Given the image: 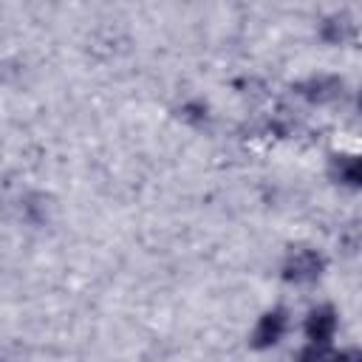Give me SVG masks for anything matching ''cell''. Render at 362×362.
I'll return each instance as SVG.
<instances>
[{
    "instance_id": "9c48e42d",
    "label": "cell",
    "mask_w": 362,
    "mask_h": 362,
    "mask_svg": "<svg viewBox=\"0 0 362 362\" xmlns=\"http://www.w3.org/2000/svg\"><path fill=\"white\" fill-rule=\"evenodd\" d=\"M294 362H328V354H325V348H320V345H308V348H303V351L297 354Z\"/></svg>"
},
{
    "instance_id": "3957f363",
    "label": "cell",
    "mask_w": 362,
    "mask_h": 362,
    "mask_svg": "<svg viewBox=\"0 0 362 362\" xmlns=\"http://www.w3.org/2000/svg\"><path fill=\"white\" fill-rule=\"evenodd\" d=\"M337 325H339V317H337V308H334V305H328V303L314 305V308L305 314V322H303V331H305L308 345L328 348V342H331L334 334H337Z\"/></svg>"
},
{
    "instance_id": "8fae6325",
    "label": "cell",
    "mask_w": 362,
    "mask_h": 362,
    "mask_svg": "<svg viewBox=\"0 0 362 362\" xmlns=\"http://www.w3.org/2000/svg\"><path fill=\"white\" fill-rule=\"evenodd\" d=\"M356 107H359V113H362V88H359V93H356Z\"/></svg>"
},
{
    "instance_id": "6da1fadb",
    "label": "cell",
    "mask_w": 362,
    "mask_h": 362,
    "mask_svg": "<svg viewBox=\"0 0 362 362\" xmlns=\"http://www.w3.org/2000/svg\"><path fill=\"white\" fill-rule=\"evenodd\" d=\"M325 272V255L317 252V249H308V246H300L294 252L286 255L283 266H280V277L291 286H308V283H317Z\"/></svg>"
},
{
    "instance_id": "7a4b0ae2",
    "label": "cell",
    "mask_w": 362,
    "mask_h": 362,
    "mask_svg": "<svg viewBox=\"0 0 362 362\" xmlns=\"http://www.w3.org/2000/svg\"><path fill=\"white\" fill-rule=\"evenodd\" d=\"M286 331H288V311L274 305V308H269L257 317V322L249 334V345L255 351H269L286 337Z\"/></svg>"
},
{
    "instance_id": "30bf717a",
    "label": "cell",
    "mask_w": 362,
    "mask_h": 362,
    "mask_svg": "<svg viewBox=\"0 0 362 362\" xmlns=\"http://www.w3.org/2000/svg\"><path fill=\"white\" fill-rule=\"evenodd\" d=\"M328 362H362V348H342L328 354Z\"/></svg>"
},
{
    "instance_id": "277c9868",
    "label": "cell",
    "mask_w": 362,
    "mask_h": 362,
    "mask_svg": "<svg viewBox=\"0 0 362 362\" xmlns=\"http://www.w3.org/2000/svg\"><path fill=\"white\" fill-rule=\"evenodd\" d=\"M294 90L308 105H328L342 96V79L337 74H311L303 82H297Z\"/></svg>"
},
{
    "instance_id": "52a82bcc",
    "label": "cell",
    "mask_w": 362,
    "mask_h": 362,
    "mask_svg": "<svg viewBox=\"0 0 362 362\" xmlns=\"http://www.w3.org/2000/svg\"><path fill=\"white\" fill-rule=\"evenodd\" d=\"M178 116L192 124V127H204L209 122V105L204 99H187L181 107H178Z\"/></svg>"
},
{
    "instance_id": "8992f818",
    "label": "cell",
    "mask_w": 362,
    "mask_h": 362,
    "mask_svg": "<svg viewBox=\"0 0 362 362\" xmlns=\"http://www.w3.org/2000/svg\"><path fill=\"white\" fill-rule=\"evenodd\" d=\"M320 40L328 42V45H345L351 40H356V23L351 14L345 11H334V14H325L320 20V28H317Z\"/></svg>"
},
{
    "instance_id": "ba28073f",
    "label": "cell",
    "mask_w": 362,
    "mask_h": 362,
    "mask_svg": "<svg viewBox=\"0 0 362 362\" xmlns=\"http://www.w3.org/2000/svg\"><path fill=\"white\" fill-rule=\"evenodd\" d=\"M342 243H345L348 249H359V246H362V215H356V218L345 226V232H342Z\"/></svg>"
},
{
    "instance_id": "5b68a950",
    "label": "cell",
    "mask_w": 362,
    "mask_h": 362,
    "mask_svg": "<svg viewBox=\"0 0 362 362\" xmlns=\"http://www.w3.org/2000/svg\"><path fill=\"white\" fill-rule=\"evenodd\" d=\"M328 175L345 189H362V153H337L328 161Z\"/></svg>"
}]
</instances>
